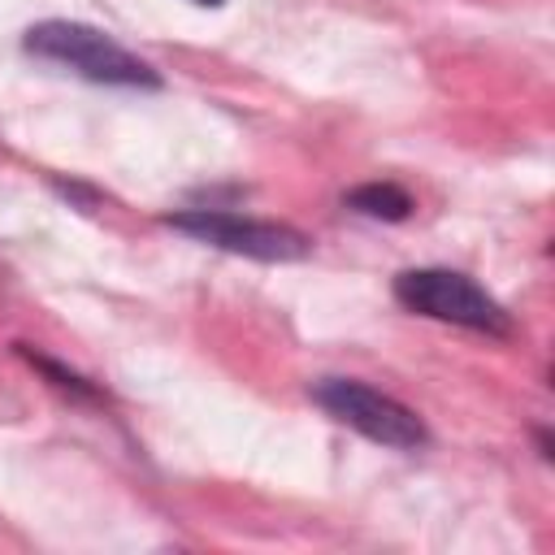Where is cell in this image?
<instances>
[{
	"label": "cell",
	"instance_id": "obj_1",
	"mask_svg": "<svg viewBox=\"0 0 555 555\" xmlns=\"http://www.w3.org/2000/svg\"><path fill=\"white\" fill-rule=\"evenodd\" d=\"M22 43H26V52H35L43 61H56V65L74 69L78 78H91V82H108V87H160V74L143 56H134L108 30H95L87 22L52 17V22L30 26Z\"/></svg>",
	"mask_w": 555,
	"mask_h": 555
},
{
	"label": "cell",
	"instance_id": "obj_2",
	"mask_svg": "<svg viewBox=\"0 0 555 555\" xmlns=\"http://www.w3.org/2000/svg\"><path fill=\"white\" fill-rule=\"evenodd\" d=\"M395 299L408 312L429 317V321H447V325L477 330L490 338L512 334V312L455 269H403L395 278Z\"/></svg>",
	"mask_w": 555,
	"mask_h": 555
},
{
	"label": "cell",
	"instance_id": "obj_3",
	"mask_svg": "<svg viewBox=\"0 0 555 555\" xmlns=\"http://www.w3.org/2000/svg\"><path fill=\"white\" fill-rule=\"evenodd\" d=\"M308 395L338 425H347V429H356L369 442H382L390 451H421L429 442L425 421L408 403L373 390L369 382H356V377H321V382L308 386Z\"/></svg>",
	"mask_w": 555,
	"mask_h": 555
},
{
	"label": "cell",
	"instance_id": "obj_4",
	"mask_svg": "<svg viewBox=\"0 0 555 555\" xmlns=\"http://www.w3.org/2000/svg\"><path fill=\"white\" fill-rule=\"evenodd\" d=\"M165 225H173L178 234L247 256V260H269V264H286V260H304L312 251V238L286 221H260V217H243L230 208H182L169 212Z\"/></svg>",
	"mask_w": 555,
	"mask_h": 555
},
{
	"label": "cell",
	"instance_id": "obj_5",
	"mask_svg": "<svg viewBox=\"0 0 555 555\" xmlns=\"http://www.w3.org/2000/svg\"><path fill=\"white\" fill-rule=\"evenodd\" d=\"M343 204L347 208H356V212H364V217H377V221H403V217H412V195L403 191V186H395V182H364V186H351L347 195H343Z\"/></svg>",
	"mask_w": 555,
	"mask_h": 555
},
{
	"label": "cell",
	"instance_id": "obj_6",
	"mask_svg": "<svg viewBox=\"0 0 555 555\" xmlns=\"http://www.w3.org/2000/svg\"><path fill=\"white\" fill-rule=\"evenodd\" d=\"M17 351L56 386V390H65L69 399H78V403H104V395L82 377V373H74V369H65V364H56L52 356H43V351H35V347H26V343H17Z\"/></svg>",
	"mask_w": 555,
	"mask_h": 555
},
{
	"label": "cell",
	"instance_id": "obj_7",
	"mask_svg": "<svg viewBox=\"0 0 555 555\" xmlns=\"http://www.w3.org/2000/svg\"><path fill=\"white\" fill-rule=\"evenodd\" d=\"M195 4H208V9H217V4H221V0H195Z\"/></svg>",
	"mask_w": 555,
	"mask_h": 555
}]
</instances>
